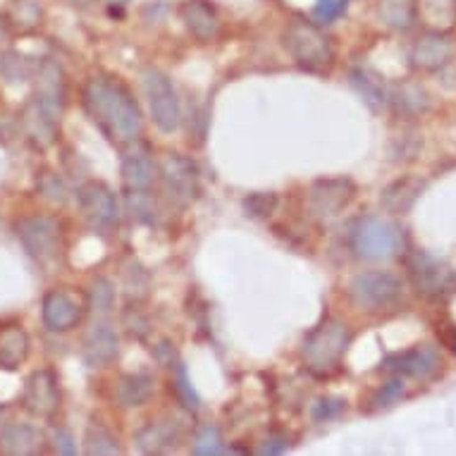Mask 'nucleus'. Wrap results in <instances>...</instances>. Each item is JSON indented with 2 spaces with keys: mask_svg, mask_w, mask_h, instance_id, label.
<instances>
[{
  "mask_svg": "<svg viewBox=\"0 0 456 456\" xmlns=\"http://www.w3.org/2000/svg\"><path fill=\"white\" fill-rule=\"evenodd\" d=\"M354 254L363 261H387L402 248V232L385 217H361L352 232Z\"/></svg>",
  "mask_w": 456,
  "mask_h": 456,
  "instance_id": "obj_4",
  "label": "nucleus"
},
{
  "mask_svg": "<svg viewBox=\"0 0 456 456\" xmlns=\"http://www.w3.org/2000/svg\"><path fill=\"white\" fill-rule=\"evenodd\" d=\"M120 354V337L108 322H94L84 337V361L89 368H105Z\"/></svg>",
  "mask_w": 456,
  "mask_h": 456,
  "instance_id": "obj_15",
  "label": "nucleus"
},
{
  "mask_svg": "<svg viewBox=\"0 0 456 456\" xmlns=\"http://www.w3.org/2000/svg\"><path fill=\"white\" fill-rule=\"evenodd\" d=\"M354 199V184L349 180H318L311 187V196H308V203H311V213L315 217H335L342 208L349 206V201Z\"/></svg>",
  "mask_w": 456,
  "mask_h": 456,
  "instance_id": "obj_12",
  "label": "nucleus"
},
{
  "mask_svg": "<svg viewBox=\"0 0 456 456\" xmlns=\"http://www.w3.org/2000/svg\"><path fill=\"white\" fill-rule=\"evenodd\" d=\"M86 454H120V444L105 428H89V433H86Z\"/></svg>",
  "mask_w": 456,
  "mask_h": 456,
  "instance_id": "obj_25",
  "label": "nucleus"
},
{
  "mask_svg": "<svg viewBox=\"0 0 456 456\" xmlns=\"http://www.w3.org/2000/svg\"><path fill=\"white\" fill-rule=\"evenodd\" d=\"M17 237L27 248V254L37 261H48L58 254V244H61V227L58 223L48 216H31L24 217L22 223L17 224Z\"/></svg>",
  "mask_w": 456,
  "mask_h": 456,
  "instance_id": "obj_9",
  "label": "nucleus"
},
{
  "mask_svg": "<svg viewBox=\"0 0 456 456\" xmlns=\"http://www.w3.org/2000/svg\"><path fill=\"white\" fill-rule=\"evenodd\" d=\"M454 53V45L447 37L442 34H426L416 41L411 51V61L416 68L420 69H440L442 65H447L449 58Z\"/></svg>",
  "mask_w": 456,
  "mask_h": 456,
  "instance_id": "obj_19",
  "label": "nucleus"
},
{
  "mask_svg": "<svg viewBox=\"0 0 456 456\" xmlns=\"http://www.w3.org/2000/svg\"><path fill=\"white\" fill-rule=\"evenodd\" d=\"M277 206L275 194H251L244 201V210H247L251 217H268Z\"/></svg>",
  "mask_w": 456,
  "mask_h": 456,
  "instance_id": "obj_31",
  "label": "nucleus"
},
{
  "mask_svg": "<svg viewBox=\"0 0 456 456\" xmlns=\"http://www.w3.org/2000/svg\"><path fill=\"white\" fill-rule=\"evenodd\" d=\"M3 41H8V27L0 20V44H3Z\"/></svg>",
  "mask_w": 456,
  "mask_h": 456,
  "instance_id": "obj_36",
  "label": "nucleus"
},
{
  "mask_svg": "<svg viewBox=\"0 0 456 456\" xmlns=\"http://www.w3.org/2000/svg\"><path fill=\"white\" fill-rule=\"evenodd\" d=\"M84 108L105 134L118 142H134L142 132V112L125 84L110 77H94L84 89Z\"/></svg>",
  "mask_w": 456,
  "mask_h": 456,
  "instance_id": "obj_1",
  "label": "nucleus"
},
{
  "mask_svg": "<svg viewBox=\"0 0 456 456\" xmlns=\"http://www.w3.org/2000/svg\"><path fill=\"white\" fill-rule=\"evenodd\" d=\"M349 84L354 86V91L363 98V103L370 108V110H380L385 101H387V94H385V86L373 72L368 69H352L349 72Z\"/></svg>",
  "mask_w": 456,
  "mask_h": 456,
  "instance_id": "obj_23",
  "label": "nucleus"
},
{
  "mask_svg": "<svg viewBox=\"0 0 456 456\" xmlns=\"http://www.w3.org/2000/svg\"><path fill=\"white\" fill-rule=\"evenodd\" d=\"M177 440H180V433L170 423H149L136 433V444L146 454H158V452L175 447Z\"/></svg>",
  "mask_w": 456,
  "mask_h": 456,
  "instance_id": "obj_22",
  "label": "nucleus"
},
{
  "mask_svg": "<svg viewBox=\"0 0 456 456\" xmlns=\"http://www.w3.org/2000/svg\"><path fill=\"white\" fill-rule=\"evenodd\" d=\"M153 396V378L149 373L122 375L115 389V399L122 409H136L143 406Z\"/></svg>",
  "mask_w": 456,
  "mask_h": 456,
  "instance_id": "obj_20",
  "label": "nucleus"
},
{
  "mask_svg": "<svg viewBox=\"0 0 456 456\" xmlns=\"http://www.w3.org/2000/svg\"><path fill=\"white\" fill-rule=\"evenodd\" d=\"M289 447V442L284 440V437H273L261 447V454H282L284 449Z\"/></svg>",
  "mask_w": 456,
  "mask_h": 456,
  "instance_id": "obj_35",
  "label": "nucleus"
},
{
  "mask_svg": "<svg viewBox=\"0 0 456 456\" xmlns=\"http://www.w3.org/2000/svg\"><path fill=\"white\" fill-rule=\"evenodd\" d=\"M110 3H118V5H122V3H127V0H110Z\"/></svg>",
  "mask_w": 456,
  "mask_h": 456,
  "instance_id": "obj_37",
  "label": "nucleus"
},
{
  "mask_svg": "<svg viewBox=\"0 0 456 456\" xmlns=\"http://www.w3.org/2000/svg\"><path fill=\"white\" fill-rule=\"evenodd\" d=\"M224 452H232V449L223 447V437H220V430L216 426H203L199 433H196L194 440V454L208 456V454H224Z\"/></svg>",
  "mask_w": 456,
  "mask_h": 456,
  "instance_id": "obj_24",
  "label": "nucleus"
},
{
  "mask_svg": "<svg viewBox=\"0 0 456 456\" xmlns=\"http://www.w3.org/2000/svg\"><path fill=\"white\" fill-rule=\"evenodd\" d=\"M284 48L289 51L294 62L308 72H325L335 58L330 38L314 22H304V20H294L287 27Z\"/></svg>",
  "mask_w": 456,
  "mask_h": 456,
  "instance_id": "obj_3",
  "label": "nucleus"
},
{
  "mask_svg": "<svg viewBox=\"0 0 456 456\" xmlns=\"http://www.w3.org/2000/svg\"><path fill=\"white\" fill-rule=\"evenodd\" d=\"M29 354V337L20 325L5 328L0 332V368L15 370L20 363H24Z\"/></svg>",
  "mask_w": 456,
  "mask_h": 456,
  "instance_id": "obj_21",
  "label": "nucleus"
},
{
  "mask_svg": "<svg viewBox=\"0 0 456 456\" xmlns=\"http://www.w3.org/2000/svg\"><path fill=\"white\" fill-rule=\"evenodd\" d=\"M24 409L31 413V416H38V419H48L53 413L58 411L61 406V392H58V378L53 370H34L27 380V387H24Z\"/></svg>",
  "mask_w": 456,
  "mask_h": 456,
  "instance_id": "obj_10",
  "label": "nucleus"
},
{
  "mask_svg": "<svg viewBox=\"0 0 456 456\" xmlns=\"http://www.w3.org/2000/svg\"><path fill=\"white\" fill-rule=\"evenodd\" d=\"M349 8V0H315L314 20L321 24H330L339 20Z\"/></svg>",
  "mask_w": 456,
  "mask_h": 456,
  "instance_id": "obj_27",
  "label": "nucleus"
},
{
  "mask_svg": "<svg viewBox=\"0 0 456 456\" xmlns=\"http://www.w3.org/2000/svg\"><path fill=\"white\" fill-rule=\"evenodd\" d=\"M79 206L94 230L110 232L118 227V220H120L118 196L112 194V189L103 182H86L79 189Z\"/></svg>",
  "mask_w": 456,
  "mask_h": 456,
  "instance_id": "obj_8",
  "label": "nucleus"
},
{
  "mask_svg": "<svg viewBox=\"0 0 456 456\" xmlns=\"http://www.w3.org/2000/svg\"><path fill=\"white\" fill-rule=\"evenodd\" d=\"M349 297H352L354 306L361 311H382L399 301L402 280L392 273H382V270L359 273L349 282Z\"/></svg>",
  "mask_w": 456,
  "mask_h": 456,
  "instance_id": "obj_6",
  "label": "nucleus"
},
{
  "mask_svg": "<svg viewBox=\"0 0 456 456\" xmlns=\"http://www.w3.org/2000/svg\"><path fill=\"white\" fill-rule=\"evenodd\" d=\"M41 314H44L45 328L51 332H69L72 328L79 325L84 314L82 301L77 299L72 292H65V289H53L44 297V306H41Z\"/></svg>",
  "mask_w": 456,
  "mask_h": 456,
  "instance_id": "obj_11",
  "label": "nucleus"
},
{
  "mask_svg": "<svg viewBox=\"0 0 456 456\" xmlns=\"http://www.w3.org/2000/svg\"><path fill=\"white\" fill-rule=\"evenodd\" d=\"M112 301H115V289H112L110 280L105 277H98L94 282V289H91V304H94V311L98 314H108L112 308Z\"/></svg>",
  "mask_w": 456,
  "mask_h": 456,
  "instance_id": "obj_29",
  "label": "nucleus"
},
{
  "mask_svg": "<svg viewBox=\"0 0 456 456\" xmlns=\"http://www.w3.org/2000/svg\"><path fill=\"white\" fill-rule=\"evenodd\" d=\"M0 411H3V409H0Z\"/></svg>",
  "mask_w": 456,
  "mask_h": 456,
  "instance_id": "obj_39",
  "label": "nucleus"
},
{
  "mask_svg": "<svg viewBox=\"0 0 456 456\" xmlns=\"http://www.w3.org/2000/svg\"><path fill=\"white\" fill-rule=\"evenodd\" d=\"M409 275H411L416 289L426 297H437L449 284V270L428 254L413 256L409 261Z\"/></svg>",
  "mask_w": 456,
  "mask_h": 456,
  "instance_id": "obj_17",
  "label": "nucleus"
},
{
  "mask_svg": "<svg viewBox=\"0 0 456 456\" xmlns=\"http://www.w3.org/2000/svg\"><path fill=\"white\" fill-rule=\"evenodd\" d=\"M143 91H146V98H149L151 118L156 122V127L165 134L177 132L182 122V108L170 77L160 72V69L149 68L143 72Z\"/></svg>",
  "mask_w": 456,
  "mask_h": 456,
  "instance_id": "obj_5",
  "label": "nucleus"
},
{
  "mask_svg": "<svg viewBox=\"0 0 456 456\" xmlns=\"http://www.w3.org/2000/svg\"><path fill=\"white\" fill-rule=\"evenodd\" d=\"M406 392V382L402 378H392L389 382H385L373 396V404L375 406H392L396 404Z\"/></svg>",
  "mask_w": 456,
  "mask_h": 456,
  "instance_id": "obj_30",
  "label": "nucleus"
},
{
  "mask_svg": "<svg viewBox=\"0 0 456 456\" xmlns=\"http://www.w3.org/2000/svg\"><path fill=\"white\" fill-rule=\"evenodd\" d=\"M454 349H456V342H454Z\"/></svg>",
  "mask_w": 456,
  "mask_h": 456,
  "instance_id": "obj_38",
  "label": "nucleus"
},
{
  "mask_svg": "<svg viewBox=\"0 0 456 456\" xmlns=\"http://www.w3.org/2000/svg\"><path fill=\"white\" fill-rule=\"evenodd\" d=\"M41 189H44V196H48L51 201H68V191H65V187H62V182L58 180V177H48V180L41 184Z\"/></svg>",
  "mask_w": 456,
  "mask_h": 456,
  "instance_id": "obj_34",
  "label": "nucleus"
},
{
  "mask_svg": "<svg viewBox=\"0 0 456 456\" xmlns=\"http://www.w3.org/2000/svg\"><path fill=\"white\" fill-rule=\"evenodd\" d=\"M160 182L167 199L177 206H189L199 196V167L180 153H167L160 160Z\"/></svg>",
  "mask_w": 456,
  "mask_h": 456,
  "instance_id": "obj_7",
  "label": "nucleus"
},
{
  "mask_svg": "<svg viewBox=\"0 0 456 456\" xmlns=\"http://www.w3.org/2000/svg\"><path fill=\"white\" fill-rule=\"evenodd\" d=\"M345 409L346 402L342 396H322V399H318V402L311 406V416H314L315 423H322V420L337 419Z\"/></svg>",
  "mask_w": 456,
  "mask_h": 456,
  "instance_id": "obj_28",
  "label": "nucleus"
},
{
  "mask_svg": "<svg viewBox=\"0 0 456 456\" xmlns=\"http://www.w3.org/2000/svg\"><path fill=\"white\" fill-rule=\"evenodd\" d=\"M53 440H55V449H58L61 454H77L75 437H72V433H68L65 428H55V430H53Z\"/></svg>",
  "mask_w": 456,
  "mask_h": 456,
  "instance_id": "obj_33",
  "label": "nucleus"
},
{
  "mask_svg": "<svg viewBox=\"0 0 456 456\" xmlns=\"http://www.w3.org/2000/svg\"><path fill=\"white\" fill-rule=\"evenodd\" d=\"M44 449V433L27 423H5L0 428V452L12 456H31Z\"/></svg>",
  "mask_w": 456,
  "mask_h": 456,
  "instance_id": "obj_18",
  "label": "nucleus"
},
{
  "mask_svg": "<svg viewBox=\"0 0 456 456\" xmlns=\"http://www.w3.org/2000/svg\"><path fill=\"white\" fill-rule=\"evenodd\" d=\"M175 389H177V396L182 399V404L187 406L189 411H199V406H201V399L196 395V389L191 387V382H189L187 368L177 363L175 366Z\"/></svg>",
  "mask_w": 456,
  "mask_h": 456,
  "instance_id": "obj_26",
  "label": "nucleus"
},
{
  "mask_svg": "<svg viewBox=\"0 0 456 456\" xmlns=\"http://www.w3.org/2000/svg\"><path fill=\"white\" fill-rule=\"evenodd\" d=\"M156 177V163L153 153L146 143L136 142L125 151L122 156V180L127 191H146Z\"/></svg>",
  "mask_w": 456,
  "mask_h": 456,
  "instance_id": "obj_14",
  "label": "nucleus"
},
{
  "mask_svg": "<svg viewBox=\"0 0 456 456\" xmlns=\"http://www.w3.org/2000/svg\"><path fill=\"white\" fill-rule=\"evenodd\" d=\"M382 17L387 20V24H392V27H402V29H406V27L411 24V15H409V10H406L402 3H395V0H389L387 5H385V10H382Z\"/></svg>",
  "mask_w": 456,
  "mask_h": 456,
  "instance_id": "obj_32",
  "label": "nucleus"
},
{
  "mask_svg": "<svg viewBox=\"0 0 456 456\" xmlns=\"http://www.w3.org/2000/svg\"><path fill=\"white\" fill-rule=\"evenodd\" d=\"M352 345V330L339 321L321 322L314 332H308L304 342V361L315 375H328L339 368L346 349Z\"/></svg>",
  "mask_w": 456,
  "mask_h": 456,
  "instance_id": "obj_2",
  "label": "nucleus"
},
{
  "mask_svg": "<svg viewBox=\"0 0 456 456\" xmlns=\"http://www.w3.org/2000/svg\"><path fill=\"white\" fill-rule=\"evenodd\" d=\"M180 17L187 31L199 41H213L220 31V17L208 0H184L180 5Z\"/></svg>",
  "mask_w": 456,
  "mask_h": 456,
  "instance_id": "obj_16",
  "label": "nucleus"
},
{
  "mask_svg": "<svg viewBox=\"0 0 456 456\" xmlns=\"http://www.w3.org/2000/svg\"><path fill=\"white\" fill-rule=\"evenodd\" d=\"M442 366L440 354L435 352V346H413L404 354H395L385 359L382 368L387 370H396L399 375H409L416 380H428L433 378Z\"/></svg>",
  "mask_w": 456,
  "mask_h": 456,
  "instance_id": "obj_13",
  "label": "nucleus"
}]
</instances>
